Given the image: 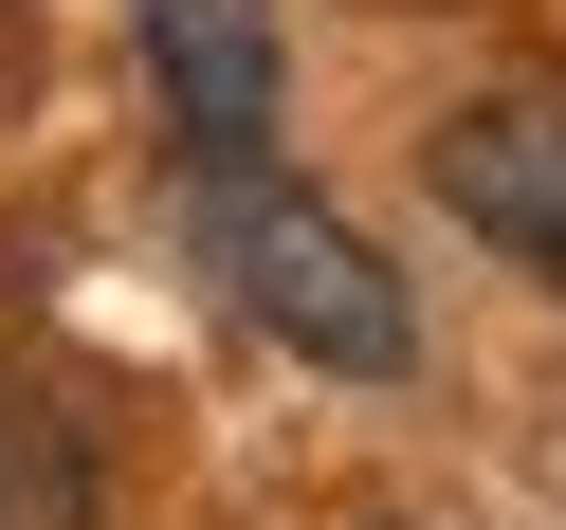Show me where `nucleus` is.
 Returning <instances> with one entry per match:
<instances>
[{
	"instance_id": "nucleus-1",
	"label": "nucleus",
	"mask_w": 566,
	"mask_h": 530,
	"mask_svg": "<svg viewBox=\"0 0 566 530\" xmlns=\"http://www.w3.org/2000/svg\"><path fill=\"white\" fill-rule=\"evenodd\" d=\"M184 184H201V274H220L293 366H329V384H402L420 366L402 274H384L311 184H274V165H184Z\"/></svg>"
},
{
	"instance_id": "nucleus-2",
	"label": "nucleus",
	"mask_w": 566,
	"mask_h": 530,
	"mask_svg": "<svg viewBox=\"0 0 566 530\" xmlns=\"http://www.w3.org/2000/svg\"><path fill=\"white\" fill-rule=\"evenodd\" d=\"M165 92V147L184 165H274V111H293V55H274V0H128Z\"/></svg>"
},
{
	"instance_id": "nucleus-4",
	"label": "nucleus",
	"mask_w": 566,
	"mask_h": 530,
	"mask_svg": "<svg viewBox=\"0 0 566 530\" xmlns=\"http://www.w3.org/2000/svg\"><path fill=\"white\" fill-rule=\"evenodd\" d=\"M92 493H111L92 420L55 403V384H19V366H0V530H92Z\"/></svg>"
},
{
	"instance_id": "nucleus-3",
	"label": "nucleus",
	"mask_w": 566,
	"mask_h": 530,
	"mask_svg": "<svg viewBox=\"0 0 566 530\" xmlns=\"http://www.w3.org/2000/svg\"><path fill=\"white\" fill-rule=\"evenodd\" d=\"M420 184L457 201V238H493L512 274L566 293V92H475V111L420 147Z\"/></svg>"
}]
</instances>
